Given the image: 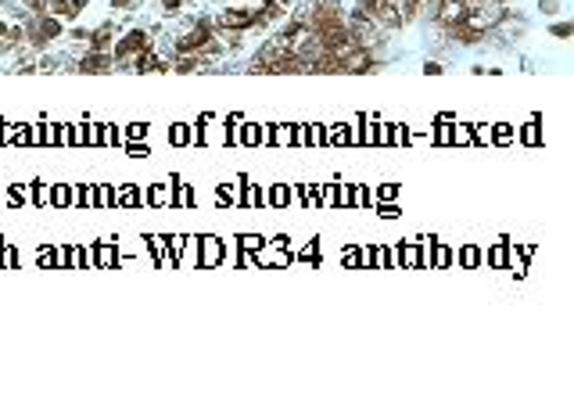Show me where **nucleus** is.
<instances>
[{"label": "nucleus", "mask_w": 574, "mask_h": 395, "mask_svg": "<svg viewBox=\"0 0 574 395\" xmlns=\"http://www.w3.org/2000/svg\"><path fill=\"white\" fill-rule=\"evenodd\" d=\"M108 62H112L108 54H90L86 62H83V72H104V68H108Z\"/></svg>", "instance_id": "f03ea898"}, {"label": "nucleus", "mask_w": 574, "mask_h": 395, "mask_svg": "<svg viewBox=\"0 0 574 395\" xmlns=\"http://www.w3.org/2000/svg\"><path fill=\"white\" fill-rule=\"evenodd\" d=\"M208 36H212V33H208V25H201V29H198V33H194L190 40H183V43H179V51H194L198 43H208Z\"/></svg>", "instance_id": "7ed1b4c3"}, {"label": "nucleus", "mask_w": 574, "mask_h": 395, "mask_svg": "<svg viewBox=\"0 0 574 395\" xmlns=\"http://www.w3.org/2000/svg\"><path fill=\"white\" fill-rule=\"evenodd\" d=\"M126 151H129V155H147V144H129Z\"/></svg>", "instance_id": "0eeeda50"}, {"label": "nucleus", "mask_w": 574, "mask_h": 395, "mask_svg": "<svg viewBox=\"0 0 574 395\" xmlns=\"http://www.w3.org/2000/svg\"><path fill=\"white\" fill-rule=\"evenodd\" d=\"M68 4H72V7H75V11H79V7H83V4H86V0H68Z\"/></svg>", "instance_id": "6e6552de"}, {"label": "nucleus", "mask_w": 574, "mask_h": 395, "mask_svg": "<svg viewBox=\"0 0 574 395\" xmlns=\"http://www.w3.org/2000/svg\"><path fill=\"white\" fill-rule=\"evenodd\" d=\"M40 33H43V40H54V36H61V22L47 18V22H43V29H40Z\"/></svg>", "instance_id": "39448f33"}, {"label": "nucleus", "mask_w": 574, "mask_h": 395, "mask_svg": "<svg viewBox=\"0 0 574 395\" xmlns=\"http://www.w3.org/2000/svg\"><path fill=\"white\" fill-rule=\"evenodd\" d=\"M255 18H259V14H244V11H226V25H251Z\"/></svg>", "instance_id": "20e7f679"}, {"label": "nucleus", "mask_w": 574, "mask_h": 395, "mask_svg": "<svg viewBox=\"0 0 574 395\" xmlns=\"http://www.w3.org/2000/svg\"><path fill=\"white\" fill-rule=\"evenodd\" d=\"M162 4H165V7H169V11H172V7H176V4H179V0H162Z\"/></svg>", "instance_id": "1a4fd4ad"}, {"label": "nucleus", "mask_w": 574, "mask_h": 395, "mask_svg": "<svg viewBox=\"0 0 574 395\" xmlns=\"http://www.w3.org/2000/svg\"><path fill=\"white\" fill-rule=\"evenodd\" d=\"M140 47H147V36L140 33V29H133V33H129L122 43H118V47H115V58H129V54H137Z\"/></svg>", "instance_id": "f257e3e1"}, {"label": "nucleus", "mask_w": 574, "mask_h": 395, "mask_svg": "<svg viewBox=\"0 0 574 395\" xmlns=\"http://www.w3.org/2000/svg\"><path fill=\"white\" fill-rule=\"evenodd\" d=\"M90 43H94V51H104V47H108V33L101 29V33H94V40H90Z\"/></svg>", "instance_id": "423d86ee"}]
</instances>
